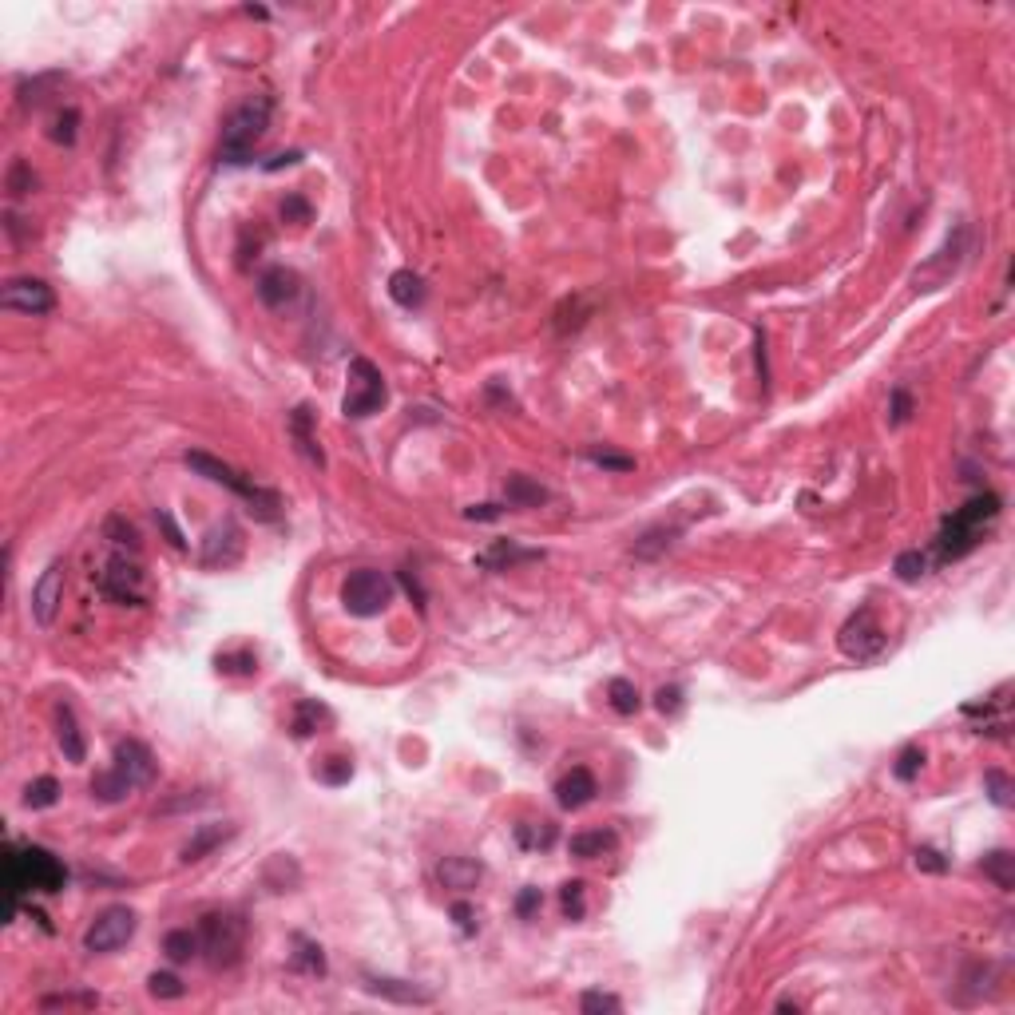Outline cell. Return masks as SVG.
I'll list each match as a JSON object with an SVG mask.
<instances>
[{
  "label": "cell",
  "mask_w": 1015,
  "mask_h": 1015,
  "mask_svg": "<svg viewBox=\"0 0 1015 1015\" xmlns=\"http://www.w3.org/2000/svg\"><path fill=\"white\" fill-rule=\"evenodd\" d=\"M5 877H8V892H13L8 916L20 912V897H25L28 889L32 892H60L64 885H68V869L40 845H28V849L8 845L5 849Z\"/></svg>",
  "instance_id": "obj_1"
},
{
  "label": "cell",
  "mask_w": 1015,
  "mask_h": 1015,
  "mask_svg": "<svg viewBox=\"0 0 1015 1015\" xmlns=\"http://www.w3.org/2000/svg\"><path fill=\"white\" fill-rule=\"evenodd\" d=\"M151 778H155V758H151V750L144 746V741L127 738V741L115 746L112 770H104V773L92 778V798L104 801V805H115V801H124L131 790L151 785Z\"/></svg>",
  "instance_id": "obj_2"
},
{
  "label": "cell",
  "mask_w": 1015,
  "mask_h": 1015,
  "mask_svg": "<svg viewBox=\"0 0 1015 1015\" xmlns=\"http://www.w3.org/2000/svg\"><path fill=\"white\" fill-rule=\"evenodd\" d=\"M270 115H274V104H270L266 95H250L246 104H238L223 124V159L226 163H250L254 144L270 131Z\"/></svg>",
  "instance_id": "obj_3"
},
{
  "label": "cell",
  "mask_w": 1015,
  "mask_h": 1015,
  "mask_svg": "<svg viewBox=\"0 0 1015 1015\" xmlns=\"http://www.w3.org/2000/svg\"><path fill=\"white\" fill-rule=\"evenodd\" d=\"M183 461H187L191 473H199V476H206V480H214V484L231 488L234 496H243L246 504H250V512H254L258 520H278L282 500H278L274 493H270V488L250 484V480H246L243 473H234L231 464H223V461H218V456H211V453H187Z\"/></svg>",
  "instance_id": "obj_4"
},
{
  "label": "cell",
  "mask_w": 1015,
  "mask_h": 1015,
  "mask_svg": "<svg viewBox=\"0 0 1015 1015\" xmlns=\"http://www.w3.org/2000/svg\"><path fill=\"white\" fill-rule=\"evenodd\" d=\"M199 948L211 968H234L246 948V920L238 912H206L199 924Z\"/></svg>",
  "instance_id": "obj_5"
},
{
  "label": "cell",
  "mask_w": 1015,
  "mask_h": 1015,
  "mask_svg": "<svg viewBox=\"0 0 1015 1015\" xmlns=\"http://www.w3.org/2000/svg\"><path fill=\"white\" fill-rule=\"evenodd\" d=\"M385 397H389V389H385L381 369L369 362V357H353V362H349V389L342 397V413L349 421L373 417V413L385 405Z\"/></svg>",
  "instance_id": "obj_6"
},
{
  "label": "cell",
  "mask_w": 1015,
  "mask_h": 1015,
  "mask_svg": "<svg viewBox=\"0 0 1015 1015\" xmlns=\"http://www.w3.org/2000/svg\"><path fill=\"white\" fill-rule=\"evenodd\" d=\"M389 599H393L389 575L373 572V567H357V572H349L345 583H342V603H345L349 615H357V619L381 615V611L389 607Z\"/></svg>",
  "instance_id": "obj_7"
},
{
  "label": "cell",
  "mask_w": 1015,
  "mask_h": 1015,
  "mask_svg": "<svg viewBox=\"0 0 1015 1015\" xmlns=\"http://www.w3.org/2000/svg\"><path fill=\"white\" fill-rule=\"evenodd\" d=\"M837 642H841V651H845L853 662H872V659H881V654H885L889 635H885V627H881L877 611H872V607H861L857 615L841 627Z\"/></svg>",
  "instance_id": "obj_8"
},
{
  "label": "cell",
  "mask_w": 1015,
  "mask_h": 1015,
  "mask_svg": "<svg viewBox=\"0 0 1015 1015\" xmlns=\"http://www.w3.org/2000/svg\"><path fill=\"white\" fill-rule=\"evenodd\" d=\"M135 929H139V916L124 909V904H115V909H104L92 920V929L84 932V948L87 952H115V948H124L135 936Z\"/></svg>",
  "instance_id": "obj_9"
},
{
  "label": "cell",
  "mask_w": 1015,
  "mask_h": 1015,
  "mask_svg": "<svg viewBox=\"0 0 1015 1015\" xmlns=\"http://www.w3.org/2000/svg\"><path fill=\"white\" fill-rule=\"evenodd\" d=\"M100 592L115 603H144V572H139V560L127 552H115L112 560L104 563L100 572Z\"/></svg>",
  "instance_id": "obj_10"
},
{
  "label": "cell",
  "mask_w": 1015,
  "mask_h": 1015,
  "mask_svg": "<svg viewBox=\"0 0 1015 1015\" xmlns=\"http://www.w3.org/2000/svg\"><path fill=\"white\" fill-rule=\"evenodd\" d=\"M0 302H5V310H16V313H48L52 305H56V294H52L48 282L40 278H13L5 286V294H0Z\"/></svg>",
  "instance_id": "obj_11"
},
{
  "label": "cell",
  "mask_w": 1015,
  "mask_h": 1015,
  "mask_svg": "<svg viewBox=\"0 0 1015 1015\" xmlns=\"http://www.w3.org/2000/svg\"><path fill=\"white\" fill-rule=\"evenodd\" d=\"M60 599H64V563H48V572H44L36 580V587H32V619H36L40 627H52Z\"/></svg>",
  "instance_id": "obj_12"
},
{
  "label": "cell",
  "mask_w": 1015,
  "mask_h": 1015,
  "mask_svg": "<svg viewBox=\"0 0 1015 1015\" xmlns=\"http://www.w3.org/2000/svg\"><path fill=\"white\" fill-rule=\"evenodd\" d=\"M302 294V278L294 274L290 266H270L266 274L258 278V298L262 305H270V310H286V305L298 302Z\"/></svg>",
  "instance_id": "obj_13"
},
{
  "label": "cell",
  "mask_w": 1015,
  "mask_h": 1015,
  "mask_svg": "<svg viewBox=\"0 0 1015 1015\" xmlns=\"http://www.w3.org/2000/svg\"><path fill=\"white\" fill-rule=\"evenodd\" d=\"M536 560H543V552H536V548H520L516 540H496V543H488V548L480 552L473 563L484 567V572H508V567L536 563Z\"/></svg>",
  "instance_id": "obj_14"
},
{
  "label": "cell",
  "mask_w": 1015,
  "mask_h": 1015,
  "mask_svg": "<svg viewBox=\"0 0 1015 1015\" xmlns=\"http://www.w3.org/2000/svg\"><path fill=\"white\" fill-rule=\"evenodd\" d=\"M365 991L377 1000H389V1003H405V1008H421V1003H433V988H421V984H409V980H385V976H369L365 980Z\"/></svg>",
  "instance_id": "obj_15"
},
{
  "label": "cell",
  "mask_w": 1015,
  "mask_h": 1015,
  "mask_svg": "<svg viewBox=\"0 0 1015 1015\" xmlns=\"http://www.w3.org/2000/svg\"><path fill=\"white\" fill-rule=\"evenodd\" d=\"M238 555H243V532H238L231 520L218 523L203 543V563L206 567H231Z\"/></svg>",
  "instance_id": "obj_16"
},
{
  "label": "cell",
  "mask_w": 1015,
  "mask_h": 1015,
  "mask_svg": "<svg viewBox=\"0 0 1015 1015\" xmlns=\"http://www.w3.org/2000/svg\"><path fill=\"white\" fill-rule=\"evenodd\" d=\"M592 798H595V778H592V770H583V766L563 773L560 785H555V801H560L563 810H583Z\"/></svg>",
  "instance_id": "obj_17"
},
{
  "label": "cell",
  "mask_w": 1015,
  "mask_h": 1015,
  "mask_svg": "<svg viewBox=\"0 0 1015 1015\" xmlns=\"http://www.w3.org/2000/svg\"><path fill=\"white\" fill-rule=\"evenodd\" d=\"M231 837H234V825H199L191 833V841L183 845L179 861H183V865H194V861H203L206 853H214L223 841H231Z\"/></svg>",
  "instance_id": "obj_18"
},
{
  "label": "cell",
  "mask_w": 1015,
  "mask_h": 1015,
  "mask_svg": "<svg viewBox=\"0 0 1015 1015\" xmlns=\"http://www.w3.org/2000/svg\"><path fill=\"white\" fill-rule=\"evenodd\" d=\"M436 877H441L444 889L468 892V889H476V881L484 877V869H480V861H473V857H444L441 869H436Z\"/></svg>",
  "instance_id": "obj_19"
},
{
  "label": "cell",
  "mask_w": 1015,
  "mask_h": 1015,
  "mask_svg": "<svg viewBox=\"0 0 1015 1015\" xmlns=\"http://www.w3.org/2000/svg\"><path fill=\"white\" fill-rule=\"evenodd\" d=\"M976 540H980V532L976 528H968V523H960L956 516H948L944 520V528H940V555L944 560H960V555H968L976 548Z\"/></svg>",
  "instance_id": "obj_20"
},
{
  "label": "cell",
  "mask_w": 1015,
  "mask_h": 1015,
  "mask_svg": "<svg viewBox=\"0 0 1015 1015\" xmlns=\"http://www.w3.org/2000/svg\"><path fill=\"white\" fill-rule=\"evenodd\" d=\"M504 496H508L512 508H540V504H548V500H552V493L540 484V480L520 476V473L504 480Z\"/></svg>",
  "instance_id": "obj_21"
},
{
  "label": "cell",
  "mask_w": 1015,
  "mask_h": 1015,
  "mask_svg": "<svg viewBox=\"0 0 1015 1015\" xmlns=\"http://www.w3.org/2000/svg\"><path fill=\"white\" fill-rule=\"evenodd\" d=\"M389 298L397 305H405V310H417V305L424 302V278L413 274V270H397V274L389 278Z\"/></svg>",
  "instance_id": "obj_22"
},
{
  "label": "cell",
  "mask_w": 1015,
  "mask_h": 1015,
  "mask_svg": "<svg viewBox=\"0 0 1015 1015\" xmlns=\"http://www.w3.org/2000/svg\"><path fill=\"white\" fill-rule=\"evenodd\" d=\"M333 722V714L325 711L322 702H313V698H305V702H298V711H294V722H290V730L298 738H310V734H318L322 726H330Z\"/></svg>",
  "instance_id": "obj_23"
},
{
  "label": "cell",
  "mask_w": 1015,
  "mask_h": 1015,
  "mask_svg": "<svg viewBox=\"0 0 1015 1015\" xmlns=\"http://www.w3.org/2000/svg\"><path fill=\"white\" fill-rule=\"evenodd\" d=\"M615 845H619V837L611 833V829H592V833H575V837H572V857L592 861V857L611 853Z\"/></svg>",
  "instance_id": "obj_24"
},
{
  "label": "cell",
  "mask_w": 1015,
  "mask_h": 1015,
  "mask_svg": "<svg viewBox=\"0 0 1015 1015\" xmlns=\"http://www.w3.org/2000/svg\"><path fill=\"white\" fill-rule=\"evenodd\" d=\"M310 409H294L290 413V433H294V441H298V449L305 453V461H313V464H325V456H322V449H318V441H313V433H310Z\"/></svg>",
  "instance_id": "obj_25"
},
{
  "label": "cell",
  "mask_w": 1015,
  "mask_h": 1015,
  "mask_svg": "<svg viewBox=\"0 0 1015 1015\" xmlns=\"http://www.w3.org/2000/svg\"><path fill=\"white\" fill-rule=\"evenodd\" d=\"M980 865H984V877L996 881V889H1003V892L1015 889V857L1008 853V849H996V853H988L984 861H980Z\"/></svg>",
  "instance_id": "obj_26"
},
{
  "label": "cell",
  "mask_w": 1015,
  "mask_h": 1015,
  "mask_svg": "<svg viewBox=\"0 0 1015 1015\" xmlns=\"http://www.w3.org/2000/svg\"><path fill=\"white\" fill-rule=\"evenodd\" d=\"M163 952H167L171 964H187L191 956L203 952V948H199V932H191V929H174V932H167V940H163Z\"/></svg>",
  "instance_id": "obj_27"
},
{
  "label": "cell",
  "mask_w": 1015,
  "mask_h": 1015,
  "mask_svg": "<svg viewBox=\"0 0 1015 1015\" xmlns=\"http://www.w3.org/2000/svg\"><path fill=\"white\" fill-rule=\"evenodd\" d=\"M60 746H64V758L68 761H84V734L80 726H75V714L72 706H60Z\"/></svg>",
  "instance_id": "obj_28"
},
{
  "label": "cell",
  "mask_w": 1015,
  "mask_h": 1015,
  "mask_svg": "<svg viewBox=\"0 0 1015 1015\" xmlns=\"http://www.w3.org/2000/svg\"><path fill=\"white\" fill-rule=\"evenodd\" d=\"M607 698H611V706H615L619 714H635L639 706H642L635 682H627V679H611V682H607Z\"/></svg>",
  "instance_id": "obj_29"
},
{
  "label": "cell",
  "mask_w": 1015,
  "mask_h": 1015,
  "mask_svg": "<svg viewBox=\"0 0 1015 1015\" xmlns=\"http://www.w3.org/2000/svg\"><path fill=\"white\" fill-rule=\"evenodd\" d=\"M56 798H60L56 778H36L25 790V805H28V810H48V805H56Z\"/></svg>",
  "instance_id": "obj_30"
},
{
  "label": "cell",
  "mask_w": 1015,
  "mask_h": 1015,
  "mask_svg": "<svg viewBox=\"0 0 1015 1015\" xmlns=\"http://www.w3.org/2000/svg\"><path fill=\"white\" fill-rule=\"evenodd\" d=\"M298 944V952H294V968H302V972H310V976H325V956H322V948L318 944H310V940H294Z\"/></svg>",
  "instance_id": "obj_31"
},
{
  "label": "cell",
  "mask_w": 1015,
  "mask_h": 1015,
  "mask_svg": "<svg viewBox=\"0 0 1015 1015\" xmlns=\"http://www.w3.org/2000/svg\"><path fill=\"white\" fill-rule=\"evenodd\" d=\"M560 904H563V916L567 920H583L587 904H583V881H567L560 889Z\"/></svg>",
  "instance_id": "obj_32"
},
{
  "label": "cell",
  "mask_w": 1015,
  "mask_h": 1015,
  "mask_svg": "<svg viewBox=\"0 0 1015 1015\" xmlns=\"http://www.w3.org/2000/svg\"><path fill=\"white\" fill-rule=\"evenodd\" d=\"M44 1011H56V1008H100V996L92 991H68V996H44L40 1000Z\"/></svg>",
  "instance_id": "obj_33"
},
{
  "label": "cell",
  "mask_w": 1015,
  "mask_h": 1015,
  "mask_svg": "<svg viewBox=\"0 0 1015 1015\" xmlns=\"http://www.w3.org/2000/svg\"><path fill=\"white\" fill-rule=\"evenodd\" d=\"M147 991H151L155 1000H179L187 988H183V980H179V976H171V972H151Z\"/></svg>",
  "instance_id": "obj_34"
},
{
  "label": "cell",
  "mask_w": 1015,
  "mask_h": 1015,
  "mask_svg": "<svg viewBox=\"0 0 1015 1015\" xmlns=\"http://www.w3.org/2000/svg\"><path fill=\"white\" fill-rule=\"evenodd\" d=\"M984 785H988V798L1000 805V810H1008L1011 805V778L1003 770H988L984 773Z\"/></svg>",
  "instance_id": "obj_35"
},
{
  "label": "cell",
  "mask_w": 1015,
  "mask_h": 1015,
  "mask_svg": "<svg viewBox=\"0 0 1015 1015\" xmlns=\"http://www.w3.org/2000/svg\"><path fill=\"white\" fill-rule=\"evenodd\" d=\"M580 1008L587 1015H599V1011H623V1000L611 996V991H583L580 996Z\"/></svg>",
  "instance_id": "obj_36"
},
{
  "label": "cell",
  "mask_w": 1015,
  "mask_h": 1015,
  "mask_svg": "<svg viewBox=\"0 0 1015 1015\" xmlns=\"http://www.w3.org/2000/svg\"><path fill=\"white\" fill-rule=\"evenodd\" d=\"M892 572H897V580L916 583V580L924 575V555H920V552H901L897 563H892Z\"/></svg>",
  "instance_id": "obj_37"
},
{
  "label": "cell",
  "mask_w": 1015,
  "mask_h": 1015,
  "mask_svg": "<svg viewBox=\"0 0 1015 1015\" xmlns=\"http://www.w3.org/2000/svg\"><path fill=\"white\" fill-rule=\"evenodd\" d=\"M920 766H924V750H920V746H904L901 758H897V778H901V781H912L916 773H920Z\"/></svg>",
  "instance_id": "obj_38"
},
{
  "label": "cell",
  "mask_w": 1015,
  "mask_h": 1015,
  "mask_svg": "<svg viewBox=\"0 0 1015 1015\" xmlns=\"http://www.w3.org/2000/svg\"><path fill=\"white\" fill-rule=\"evenodd\" d=\"M516 837H520V845H528V849H548V845L555 841V825H548V821H543L540 829L520 825V829H516Z\"/></svg>",
  "instance_id": "obj_39"
},
{
  "label": "cell",
  "mask_w": 1015,
  "mask_h": 1015,
  "mask_svg": "<svg viewBox=\"0 0 1015 1015\" xmlns=\"http://www.w3.org/2000/svg\"><path fill=\"white\" fill-rule=\"evenodd\" d=\"M218 671H226V674H254L258 671V659L254 654H218Z\"/></svg>",
  "instance_id": "obj_40"
},
{
  "label": "cell",
  "mask_w": 1015,
  "mask_h": 1015,
  "mask_svg": "<svg viewBox=\"0 0 1015 1015\" xmlns=\"http://www.w3.org/2000/svg\"><path fill=\"white\" fill-rule=\"evenodd\" d=\"M587 461L599 464V468H615V473H627V468H635V461H631V456H619V453H607V449H592V453H587Z\"/></svg>",
  "instance_id": "obj_41"
},
{
  "label": "cell",
  "mask_w": 1015,
  "mask_h": 1015,
  "mask_svg": "<svg viewBox=\"0 0 1015 1015\" xmlns=\"http://www.w3.org/2000/svg\"><path fill=\"white\" fill-rule=\"evenodd\" d=\"M318 778H322V781H330V785H342V781L353 778V766H349V758H330V761L322 766Z\"/></svg>",
  "instance_id": "obj_42"
},
{
  "label": "cell",
  "mask_w": 1015,
  "mask_h": 1015,
  "mask_svg": "<svg viewBox=\"0 0 1015 1015\" xmlns=\"http://www.w3.org/2000/svg\"><path fill=\"white\" fill-rule=\"evenodd\" d=\"M282 218H286V223H310V203H305L302 194H286V199H282Z\"/></svg>",
  "instance_id": "obj_43"
},
{
  "label": "cell",
  "mask_w": 1015,
  "mask_h": 1015,
  "mask_svg": "<svg viewBox=\"0 0 1015 1015\" xmlns=\"http://www.w3.org/2000/svg\"><path fill=\"white\" fill-rule=\"evenodd\" d=\"M32 187H36V174H32L25 163H13V171H8V191H13V194H28Z\"/></svg>",
  "instance_id": "obj_44"
},
{
  "label": "cell",
  "mask_w": 1015,
  "mask_h": 1015,
  "mask_svg": "<svg viewBox=\"0 0 1015 1015\" xmlns=\"http://www.w3.org/2000/svg\"><path fill=\"white\" fill-rule=\"evenodd\" d=\"M912 857H916V869H924V872H948V861L932 845H920Z\"/></svg>",
  "instance_id": "obj_45"
},
{
  "label": "cell",
  "mask_w": 1015,
  "mask_h": 1015,
  "mask_svg": "<svg viewBox=\"0 0 1015 1015\" xmlns=\"http://www.w3.org/2000/svg\"><path fill=\"white\" fill-rule=\"evenodd\" d=\"M75 124H80V112H64L60 119H56V131H52V139H56V144H75Z\"/></svg>",
  "instance_id": "obj_46"
},
{
  "label": "cell",
  "mask_w": 1015,
  "mask_h": 1015,
  "mask_svg": "<svg viewBox=\"0 0 1015 1015\" xmlns=\"http://www.w3.org/2000/svg\"><path fill=\"white\" fill-rule=\"evenodd\" d=\"M654 706H659L662 714H679V706H682V691H679V686H662V691L654 694Z\"/></svg>",
  "instance_id": "obj_47"
},
{
  "label": "cell",
  "mask_w": 1015,
  "mask_h": 1015,
  "mask_svg": "<svg viewBox=\"0 0 1015 1015\" xmlns=\"http://www.w3.org/2000/svg\"><path fill=\"white\" fill-rule=\"evenodd\" d=\"M909 417H912V397H909L904 389H892V417H889V421H892V424H904Z\"/></svg>",
  "instance_id": "obj_48"
},
{
  "label": "cell",
  "mask_w": 1015,
  "mask_h": 1015,
  "mask_svg": "<svg viewBox=\"0 0 1015 1015\" xmlns=\"http://www.w3.org/2000/svg\"><path fill=\"white\" fill-rule=\"evenodd\" d=\"M540 904H543L540 889H523V892H520V901H516V912H520V916H532V912L540 909Z\"/></svg>",
  "instance_id": "obj_49"
},
{
  "label": "cell",
  "mask_w": 1015,
  "mask_h": 1015,
  "mask_svg": "<svg viewBox=\"0 0 1015 1015\" xmlns=\"http://www.w3.org/2000/svg\"><path fill=\"white\" fill-rule=\"evenodd\" d=\"M500 512H504L500 504H473V508L464 512V516H468V520H500Z\"/></svg>",
  "instance_id": "obj_50"
},
{
  "label": "cell",
  "mask_w": 1015,
  "mask_h": 1015,
  "mask_svg": "<svg viewBox=\"0 0 1015 1015\" xmlns=\"http://www.w3.org/2000/svg\"><path fill=\"white\" fill-rule=\"evenodd\" d=\"M453 916L461 924V932H476V920H473V909L468 904H453Z\"/></svg>",
  "instance_id": "obj_51"
},
{
  "label": "cell",
  "mask_w": 1015,
  "mask_h": 1015,
  "mask_svg": "<svg viewBox=\"0 0 1015 1015\" xmlns=\"http://www.w3.org/2000/svg\"><path fill=\"white\" fill-rule=\"evenodd\" d=\"M159 523H163V528H167V540L174 543V548H183V543H187V540H183V532L174 528V520L167 516V512H159Z\"/></svg>",
  "instance_id": "obj_52"
},
{
  "label": "cell",
  "mask_w": 1015,
  "mask_h": 1015,
  "mask_svg": "<svg viewBox=\"0 0 1015 1015\" xmlns=\"http://www.w3.org/2000/svg\"><path fill=\"white\" fill-rule=\"evenodd\" d=\"M758 377H761V385L770 381V369H766V333H761V330H758Z\"/></svg>",
  "instance_id": "obj_53"
},
{
  "label": "cell",
  "mask_w": 1015,
  "mask_h": 1015,
  "mask_svg": "<svg viewBox=\"0 0 1015 1015\" xmlns=\"http://www.w3.org/2000/svg\"><path fill=\"white\" fill-rule=\"evenodd\" d=\"M298 159H302L298 151H282V155H274V159L266 163V171H278V167H294V163H298Z\"/></svg>",
  "instance_id": "obj_54"
},
{
  "label": "cell",
  "mask_w": 1015,
  "mask_h": 1015,
  "mask_svg": "<svg viewBox=\"0 0 1015 1015\" xmlns=\"http://www.w3.org/2000/svg\"><path fill=\"white\" fill-rule=\"evenodd\" d=\"M401 583H405V592L417 599V607H424V595H421V587H417V580H413V575H401Z\"/></svg>",
  "instance_id": "obj_55"
}]
</instances>
